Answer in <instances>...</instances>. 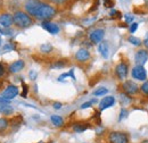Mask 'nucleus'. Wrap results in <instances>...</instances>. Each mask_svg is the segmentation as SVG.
I'll return each instance as SVG.
<instances>
[{"label": "nucleus", "instance_id": "nucleus-1", "mask_svg": "<svg viewBox=\"0 0 148 143\" xmlns=\"http://www.w3.org/2000/svg\"><path fill=\"white\" fill-rule=\"evenodd\" d=\"M13 19H14L15 25H17L21 29L30 27L33 24V20H32V18L29 16V14H26V13H24L22 10L15 12V14L13 15Z\"/></svg>", "mask_w": 148, "mask_h": 143}, {"label": "nucleus", "instance_id": "nucleus-2", "mask_svg": "<svg viewBox=\"0 0 148 143\" xmlns=\"http://www.w3.org/2000/svg\"><path fill=\"white\" fill-rule=\"evenodd\" d=\"M56 15V9L54 7H51L50 5H47L45 2H42L41 7L39 8V10L37 12L36 16L38 19H41V20H49L50 18H53Z\"/></svg>", "mask_w": 148, "mask_h": 143}, {"label": "nucleus", "instance_id": "nucleus-3", "mask_svg": "<svg viewBox=\"0 0 148 143\" xmlns=\"http://www.w3.org/2000/svg\"><path fill=\"white\" fill-rule=\"evenodd\" d=\"M110 143H129V135L124 132H111L108 135Z\"/></svg>", "mask_w": 148, "mask_h": 143}, {"label": "nucleus", "instance_id": "nucleus-4", "mask_svg": "<svg viewBox=\"0 0 148 143\" xmlns=\"http://www.w3.org/2000/svg\"><path fill=\"white\" fill-rule=\"evenodd\" d=\"M41 5H42V2L39 0H29V1H26L24 7H25V10L27 12L29 15L36 16V14L39 10V8L41 7Z\"/></svg>", "mask_w": 148, "mask_h": 143}, {"label": "nucleus", "instance_id": "nucleus-5", "mask_svg": "<svg viewBox=\"0 0 148 143\" xmlns=\"http://www.w3.org/2000/svg\"><path fill=\"white\" fill-rule=\"evenodd\" d=\"M131 75L134 80H138V81H144L147 78V72L144 66H140V65H137L132 68Z\"/></svg>", "mask_w": 148, "mask_h": 143}, {"label": "nucleus", "instance_id": "nucleus-6", "mask_svg": "<svg viewBox=\"0 0 148 143\" xmlns=\"http://www.w3.org/2000/svg\"><path fill=\"white\" fill-rule=\"evenodd\" d=\"M128 72H129V67H128V64H125V63H120L117 66H116V68H115V73H116V75H117V77L120 78V80H124L125 77H127V75H128Z\"/></svg>", "mask_w": 148, "mask_h": 143}, {"label": "nucleus", "instance_id": "nucleus-7", "mask_svg": "<svg viewBox=\"0 0 148 143\" xmlns=\"http://www.w3.org/2000/svg\"><path fill=\"white\" fill-rule=\"evenodd\" d=\"M122 88L124 90V92L128 93V94H137L138 91H139L138 85H137L133 81H125V82L123 83Z\"/></svg>", "mask_w": 148, "mask_h": 143}, {"label": "nucleus", "instance_id": "nucleus-8", "mask_svg": "<svg viewBox=\"0 0 148 143\" xmlns=\"http://www.w3.org/2000/svg\"><path fill=\"white\" fill-rule=\"evenodd\" d=\"M134 59H136V63L137 65H140V66H144V64L148 60V51L145 49H140L136 52L134 56Z\"/></svg>", "mask_w": 148, "mask_h": 143}, {"label": "nucleus", "instance_id": "nucleus-9", "mask_svg": "<svg viewBox=\"0 0 148 143\" xmlns=\"http://www.w3.org/2000/svg\"><path fill=\"white\" fill-rule=\"evenodd\" d=\"M17 94H18V88L15 86V85H9L7 89L3 91L2 98L7 99V100H12V99H14Z\"/></svg>", "mask_w": 148, "mask_h": 143}, {"label": "nucleus", "instance_id": "nucleus-10", "mask_svg": "<svg viewBox=\"0 0 148 143\" xmlns=\"http://www.w3.org/2000/svg\"><path fill=\"white\" fill-rule=\"evenodd\" d=\"M105 35V31L103 29H96L90 33V40L93 43H100L104 39Z\"/></svg>", "mask_w": 148, "mask_h": 143}, {"label": "nucleus", "instance_id": "nucleus-11", "mask_svg": "<svg viewBox=\"0 0 148 143\" xmlns=\"http://www.w3.org/2000/svg\"><path fill=\"white\" fill-rule=\"evenodd\" d=\"M42 27H43L46 31H48L50 34H57V33L59 32V27H58V25L55 24V23L49 22V20H45V22H42Z\"/></svg>", "mask_w": 148, "mask_h": 143}, {"label": "nucleus", "instance_id": "nucleus-12", "mask_svg": "<svg viewBox=\"0 0 148 143\" xmlns=\"http://www.w3.org/2000/svg\"><path fill=\"white\" fill-rule=\"evenodd\" d=\"M75 59H76L77 61H80V63H84V61H87V60L90 59V52H89L87 49L82 48V49H80V50L75 54Z\"/></svg>", "mask_w": 148, "mask_h": 143}, {"label": "nucleus", "instance_id": "nucleus-13", "mask_svg": "<svg viewBox=\"0 0 148 143\" xmlns=\"http://www.w3.org/2000/svg\"><path fill=\"white\" fill-rule=\"evenodd\" d=\"M115 104V98L114 97H105L101 101H100V104H99V109L100 110H104V109H107V108L112 107L113 105Z\"/></svg>", "mask_w": 148, "mask_h": 143}, {"label": "nucleus", "instance_id": "nucleus-14", "mask_svg": "<svg viewBox=\"0 0 148 143\" xmlns=\"http://www.w3.org/2000/svg\"><path fill=\"white\" fill-rule=\"evenodd\" d=\"M13 23H14V19H13V16L10 14L0 15V25H2L3 27H9Z\"/></svg>", "mask_w": 148, "mask_h": 143}, {"label": "nucleus", "instance_id": "nucleus-15", "mask_svg": "<svg viewBox=\"0 0 148 143\" xmlns=\"http://www.w3.org/2000/svg\"><path fill=\"white\" fill-rule=\"evenodd\" d=\"M24 66H25V63L23 61V60H16V61H14L10 66H9V72L10 73H18L21 72L23 68H24Z\"/></svg>", "mask_w": 148, "mask_h": 143}, {"label": "nucleus", "instance_id": "nucleus-16", "mask_svg": "<svg viewBox=\"0 0 148 143\" xmlns=\"http://www.w3.org/2000/svg\"><path fill=\"white\" fill-rule=\"evenodd\" d=\"M98 50L100 54L104 57V58H107L108 57V54H110V47H108V43L106 41H101L98 46Z\"/></svg>", "mask_w": 148, "mask_h": 143}, {"label": "nucleus", "instance_id": "nucleus-17", "mask_svg": "<svg viewBox=\"0 0 148 143\" xmlns=\"http://www.w3.org/2000/svg\"><path fill=\"white\" fill-rule=\"evenodd\" d=\"M0 112L3 115H12L14 112V109L8 104H0Z\"/></svg>", "mask_w": 148, "mask_h": 143}, {"label": "nucleus", "instance_id": "nucleus-18", "mask_svg": "<svg viewBox=\"0 0 148 143\" xmlns=\"http://www.w3.org/2000/svg\"><path fill=\"white\" fill-rule=\"evenodd\" d=\"M89 127H90L89 124H86V123H77V124H74L73 125V129L76 133H82V132H84L86 129H88Z\"/></svg>", "mask_w": 148, "mask_h": 143}, {"label": "nucleus", "instance_id": "nucleus-19", "mask_svg": "<svg viewBox=\"0 0 148 143\" xmlns=\"http://www.w3.org/2000/svg\"><path fill=\"white\" fill-rule=\"evenodd\" d=\"M50 121L53 122V124H54L56 127H62V126L64 125V119H63L60 116H58V115H53V116L50 117Z\"/></svg>", "mask_w": 148, "mask_h": 143}, {"label": "nucleus", "instance_id": "nucleus-20", "mask_svg": "<svg viewBox=\"0 0 148 143\" xmlns=\"http://www.w3.org/2000/svg\"><path fill=\"white\" fill-rule=\"evenodd\" d=\"M9 127V121L7 118H0V133L5 132Z\"/></svg>", "mask_w": 148, "mask_h": 143}, {"label": "nucleus", "instance_id": "nucleus-21", "mask_svg": "<svg viewBox=\"0 0 148 143\" xmlns=\"http://www.w3.org/2000/svg\"><path fill=\"white\" fill-rule=\"evenodd\" d=\"M40 50H41V52H43V54H49V52H51V50H53V46H51L50 43H43V44L40 47Z\"/></svg>", "mask_w": 148, "mask_h": 143}, {"label": "nucleus", "instance_id": "nucleus-22", "mask_svg": "<svg viewBox=\"0 0 148 143\" xmlns=\"http://www.w3.org/2000/svg\"><path fill=\"white\" fill-rule=\"evenodd\" d=\"M107 92H108V90L106 89V88H99V89H97L95 92H93V94H95L96 97H100V95L106 94Z\"/></svg>", "mask_w": 148, "mask_h": 143}, {"label": "nucleus", "instance_id": "nucleus-23", "mask_svg": "<svg viewBox=\"0 0 148 143\" xmlns=\"http://www.w3.org/2000/svg\"><path fill=\"white\" fill-rule=\"evenodd\" d=\"M129 42L131 44H133V46H140L141 44V41H140V39H138V37H134V36H130L129 37Z\"/></svg>", "mask_w": 148, "mask_h": 143}, {"label": "nucleus", "instance_id": "nucleus-24", "mask_svg": "<svg viewBox=\"0 0 148 143\" xmlns=\"http://www.w3.org/2000/svg\"><path fill=\"white\" fill-rule=\"evenodd\" d=\"M140 90L143 91V93H145V94H148V81L144 82V84L140 86Z\"/></svg>", "mask_w": 148, "mask_h": 143}, {"label": "nucleus", "instance_id": "nucleus-25", "mask_svg": "<svg viewBox=\"0 0 148 143\" xmlns=\"http://www.w3.org/2000/svg\"><path fill=\"white\" fill-rule=\"evenodd\" d=\"M0 33L3 34V35H9V34H12V31L7 30L6 27H0Z\"/></svg>", "mask_w": 148, "mask_h": 143}, {"label": "nucleus", "instance_id": "nucleus-26", "mask_svg": "<svg viewBox=\"0 0 148 143\" xmlns=\"http://www.w3.org/2000/svg\"><path fill=\"white\" fill-rule=\"evenodd\" d=\"M138 25H139L138 23H132L131 26H130V32L131 33H134L137 31V29H138Z\"/></svg>", "mask_w": 148, "mask_h": 143}, {"label": "nucleus", "instance_id": "nucleus-27", "mask_svg": "<svg viewBox=\"0 0 148 143\" xmlns=\"http://www.w3.org/2000/svg\"><path fill=\"white\" fill-rule=\"evenodd\" d=\"M93 102H96V100H92V101H88V102H86V104H83V105L81 106V109H86V108L91 107V105H92Z\"/></svg>", "mask_w": 148, "mask_h": 143}, {"label": "nucleus", "instance_id": "nucleus-28", "mask_svg": "<svg viewBox=\"0 0 148 143\" xmlns=\"http://www.w3.org/2000/svg\"><path fill=\"white\" fill-rule=\"evenodd\" d=\"M62 60H59L58 63H56L55 65H54V67H58V68H62V67H64L65 65H66V63H60Z\"/></svg>", "mask_w": 148, "mask_h": 143}, {"label": "nucleus", "instance_id": "nucleus-29", "mask_svg": "<svg viewBox=\"0 0 148 143\" xmlns=\"http://www.w3.org/2000/svg\"><path fill=\"white\" fill-rule=\"evenodd\" d=\"M29 75H30V78H31V80H36V78H37V73L34 71H31Z\"/></svg>", "mask_w": 148, "mask_h": 143}, {"label": "nucleus", "instance_id": "nucleus-30", "mask_svg": "<svg viewBox=\"0 0 148 143\" xmlns=\"http://www.w3.org/2000/svg\"><path fill=\"white\" fill-rule=\"evenodd\" d=\"M105 6H106L107 8H112V7L114 6V2H113V1H111V0H107V1L105 2Z\"/></svg>", "mask_w": 148, "mask_h": 143}, {"label": "nucleus", "instance_id": "nucleus-31", "mask_svg": "<svg viewBox=\"0 0 148 143\" xmlns=\"http://www.w3.org/2000/svg\"><path fill=\"white\" fill-rule=\"evenodd\" d=\"M51 2H54L56 5H62V3H64V2H66L67 0H50Z\"/></svg>", "mask_w": 148, "mask_h": 143}, {"label": "nucleus", "instance_id": "nucleus-32", "mask_svg": "<svg viewBox=\"0 0 148 143\" xmlns=\"http://www.w3.org/2000/svg\"><path fill=\"white\" fill-rule=\"evenodd\" d=\"M3 74H5V66H3L2 63H0V77H1Z\"/></svg>", "mask_w": 148, "mask_h": 143}, {"label": "nucleus", "instance_id": "nucleus-33", "mask_svg": "<svg viewBox=\"0 0 148 143\" xmlns=\"http://www.w3.org/2000/svg\"><path fill=\"white\" fill-rule=\"evenodd\" d=\"M125 20H127L128 23L132 22V20H133V16H132V15H125Z\"/></svg>", "mask_w": 148, "mask_h": 143}, {"label": "nucleus", "instance_id": "nucleus-34", "mask_svg": "<svg viewBox=\"0 0 148 143\" xmlns=\"http://www.w3.org/2000/svg\"><path fill=\"white\" fill-rule=\"evenodd\" d=\"M144 46L146 47L148 49V33L146 34V36H145V39H144Z\"/></svg>", "mask_w": 148, "mask_h": 143}, {"label": "nucleus", "instance_id": "nucleus-35", "mask_svg": "<svg viewBox=\"0 0 148 143\" xmlns=\"http://www.w3.org/2000/svg\"><path fill=\"white\" fill-rule=\"evenodd\" d=\"M23 88H24V93H23V97H26V93H27V85L25 83H23Z\"/></svg>", "mask_w": 148, "mask_h": 143}, {"label": "nucleus", "instance_id": "nucleus-36", "mask_svg": "<svg viewBox=\"0 0 148 143\" xmlns=\"http://www.w3.org/2000/svg\"><path fill=\"white\" fill-rule=\"evenodd\" d=\"M54 108H55V109H60V108H62V104L56 102V104H54Z\"/></svg>", "mask_w": 148, "mask_h": 143}, {"label": "nucleus", "instance_id": "nucleus-37", "mask_svg": "<svg viewBox=\"0 0 148 143\" xmlns=\"http://www.w3.org/2000/svg\"><path fill=\"white\" fill-rule=\"evenodd\" d=\"M124 115H127V111H125V110L123 109V110L121 111V116H120V121H121V119H122V118L124 117Z\"/></svg>", "mask_w": 148, "mask_h": 143}, {"label": "nucleus", "instance_id": "nucleus-38", "mask_svg": "<svg viewBox=\"0 0 148 143\" xmlns=\"http://www.w3.org/2000/svg\"><path fill=\"white\" fill-rule=\"evenodd\" d=\"M144 1H145V3H146V6H147V7H148V0H144Z\"/></svg>", "mask_w": 148, "mask_h": 143}, {"label": "nucleus", "instance_id": "nucleus-39", "mask_svg": "<svg viewBox=\"0 0 148 143\" xmlns=\"http://www.w3.org/2000/svg\"><path fill=\"white\" fill-rule=\"evenodd\" d=\"M0 42H1V40H0Z\"/></svg>", "mask_w": 148, "mask_h": 143}]
</instances>
